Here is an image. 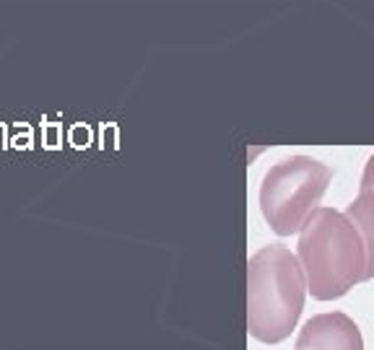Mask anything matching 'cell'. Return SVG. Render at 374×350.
<instances>
[{
    "instance_id": "6da1fadb",
    "label": "cell",
    "mask_w": 374,
    "mask_h": 350,
    "mask_svg": "<svg viewBox=\"0 0 374 350\" xmlns=\"http://www.w3.org/2000/svg\"><path fill=\"white\" fill-rule=\"evenodd\" d=\"M330 176L328 166L307 156H294L268 169L260 187V210L270 228L280 237L299 231L325 195Z\"/></svg>"
},
{
    "instance_id": "7a4b0ae2",
    "label": "cell",
    "mask_w": 374,
    "mask_h": 350,
    "mask_svg": "<svg viewBox=\"0 0 374 350\" xmlns=\"http://www.w3.org/2000/svg\"><path fill=\"white\" fill-rule=\"evenodd\" d=\"M348 218L359 226L366 241H369V249L374 255V190H362L359 200L348 208Z\"/></svg>"
},
{
    "instance_id": "3957f363",
    "label": "cell",
    "mask_w": 374,
    "mask_h": 350,
    "mask_svg": "<svg viewBox=\"0 0 374 350\" xmlns=\"http://www.w3.org/2000/svg\"><path fill=\"white\" fill-rule=\"evenodd\" d=\"M42 145L47 151H57L62 148V127L57 122H44L42 125Z\"/></svg>"
},
{
    "instance_id": "277c9868",
    "label": "cell",
    "mask_w": 374,
    "mask_h": 350,
    "mask_svg": "<svg viewBox=\"0 0 374 350\" xmlns=\"http://www.w3.org/2000/svg\"><path fill=\"white\" fill-rule=\"evenodd\" d=\"M16 127H19V135H16V138H10L8 148H19V151H21V148H24V151L34 148V130H31V125L19 122Z\"/></svg>"
},
{
    "instance_id": "5b68a950",
    "label": "cell",
    "mask_w": 374,
    "mask_h": 350,
    "mask_svg": "<svg viewBox=\"0 0 374 350\" xmlns=\"http://www.w3.org/2000/svg\"><path fill=\"white\" fill-rule=\"evenodd\" d=\"M68 143L73 148H89L91 145V130H89V125H73L71 130H68Z\"/></svg>"
},
{
    "instance_id": "8992f818",
    "label": "cell",
    "mask_w": 374,
    "mask_h": 350,
    "mask_svg": "<svg viewBox=\"0 0 374 350\" xmlns=\"http://www.w3.org/2000/svg\"><path fill=\"white\" fill-rule=\"evenodd\" d=\"M362 190H374V156L369 158V164H366V172H364V179H362Z\"/></svg>"
}]
</instances>
